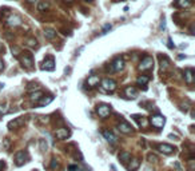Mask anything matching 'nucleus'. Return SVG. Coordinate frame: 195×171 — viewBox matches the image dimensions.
<instances>
[{
	"label": "nucleus",
	"instance_id": "obj_1",
	"mask_svg": "<svg viewBox=\"0 0 195 171\" xmlns=\"http://www.w3.org/2000/svg\"><path fill=\"white\" fill-rule=\"evenodd\" d=\"M20 54H22V56H20L19 59H20V62H22L23 67L31 70L32 67H34V59H32V55L29 54V52H20Z\"/></svg>",
	"mask_w": 195,
	"mask_h": 171
},
{
	"label": "nucleus",
	"instance_id": "obj_2",
	"mask_svg": "<svg viewBox=\"0 0 195 171\" xmlns=\"http://www.w3.org/2000/svg\"><path fill=\"white\" fill-rule=\"evenodd\" d=\"M150 123H151L154 127H156V128H161V127H163L164 123H166V118L161 114L152 115V116L150 118Z\"/></svg>",
	"mask_w": 195,
	"mask_h": 171
},
{
	"label": "nucleus",
	"instance_id": "obj_3",
	"mask_svg": "<svg viewBox=\"0 0 195 171\" xmlns=\"http://www.w3.org/2000/svg\"><path fill=\"white\" fill-rule=\"evenodd\" d=\"M152 66H154V59L151 56H144L142 59L140 64H139V70L140 71H147V70H151Z\"/></svg>",
	"mask_w": 195,
	"mask_h": 171
},
{
	"label": "nucleus",
	"instance_id": "obj_4",
	"mask_svg": "<svg viewBox=\"0 0 195 171\" xmlns=\"http://www.w3.org/2000/svg\"><path fill=\"white\" fill-rule=\"evenodd\" d=\"M102 87H103L104 91L107 92H112L115 91V88H116V82L112 79H108V78H106V79L102 80Z\"/></svg>",
	"mask_w": 195,
	"mask_h": 171
},
{
	"label": "nucleus",
	"instance_id": "obj_5",
	"mask_svg": "<svg viewBox=\"0 0 195 171\" xmlns=\"http://www.w3.org/2000/svg\"><path fill=\"white\" fill-rule=\"evenodd\" d=\"M123 68H124V60H123L122 57L115 59V60L112 62V64H110V67H108V70L114 71V72H118V71L123 70Z\"/></svg>",
	"mask_w": 195,
	"mask_h": 171
},
{
	"label": "nucleus",
	"instance_id": "obj_6",
	"mask_svg": "<svg viewBox=\"0 0 195 171\" xmlns=\"http://www.w3.org/2000/svg\"><path fill=\"white\" fill-rule=\"evenodd\" d=\"M96 112H98V115H99L100 118H106V116L110 115L111 107H110V106H107V104H99V106H98V108H96Z\"/></svg>",
	"mask_w": 195,
	"mask_h": 171
},
{
	"label": "nucleus",
	"instance_id": "obj_7",
	"mask_svg": "<svg viewBox=\"0 0 195 171\" xmlns=\"http://www.w3.org/2000/svg\"><path fill=\"white\" fill-rule=\"evenodd\" d=\"M41 70L44 71H54L55 70V60L54 57H46V60L43 62V66H41Z\"/></svg>",
	"mask_w": 195,
	"mask_h": 171
},
{
	"label": "nucleus",
	"instance_id": "obj_8",
	"mask_svg": "<svg viewBox=\"0 0 195 171\" xmlns=\"http://www.w3.org/2000/svg\"><path fill=\"white\" fill-rule=\"evenodd\" d=\"M24 116H20V118H16V119H13V121H11L10 123H8V128L10 130H13V128H19L20 126H23L24 124Z\"/></svg>",
	"mask_w": 195,
	"mask_h": 171
},
{
	"label": "nucleus",
	"instance_id": "obj_9",
	"mask_svg": "<svg viewBox=\"0 0 195 171\" xmlns=\"http://www.w3.org/2000/svg\"><path fill=\"white\" fill-rule=\"evenodd\" d=\"M20 24H22V19L16 15H11L7 19V25H10V27H16V25H20Z\"/></svg>",
	"mask_w": 195,
	"mask_h": 171
},
{
	"label": "nucleus",
	"instance_id": "obj_10",
	"mask_svg": "<svg viewBox=\"0 0 195 171\" xmlns=\"http://www.w3.org/2000/svg\"><path fill=\"white\" fill-rule=\"evenodd\" d=\"M195 79V75H194V70L192 68H187L184 70V80L187 84H192Z\"/></svg>",
	"mask_w": 195,
	"mask_h": 171
},
{
	"label": "nucleus",
	"instance_id": "obj_11",
	"mask_svg": "<svg viewBox=\"0 0 195 171\" xmlns=\"http://www.w3.org/2000/svg\"><path fill=\"white\" fill-rule=\"evenodd\" d=\"M118 128H119V131L123 132V134H131L132 132V127L124 121H122L119 124H118Z\"/></svg>",
	"mask_w": 195,
	"mask_h": 171
},
{
	"label": "nucleus",
	"instance_id": "obj_12",
	"mask_svg": "<svg viewBox=\"0 0 195 171\" xmlns=\"http://www.w3.org/2000/svg\"><path fill=\"white\" fill-rule=\"evenodd\" d=\"M24 162H25V154H24V151L16 152V155H15V165L18 166V167H20V166L24 165Z\"/></svg>",
	"mask_w": 195,
	"mask_h": 171
},
{
	"label": "nucleus",
	"instance_id": "obj_13",
	"mask_svg": "<svg viewBox=\"0 0 195 171\" xmlns=\"http://www.w3.org/2000/svg\"><path fill=\"white\" fill-rule=\"evenodd\" d=\"M55 135H56L58 139H67V138L71 135V132H69V130H67V128H59V130H56Z\"/></svg>",
	"mask_w": 195,
	"mask_h": 171
},
{
	"label": "nucleus",
	"instance_id": "obj_14",
	"mask_svg": "<svg viewBox=\"0 0 195 171\" xmlns=\"http://www.w3.org/2000/svg\"><path fill=\"white\" fill-rule=\"evenodd\" d=\"M103 136L108 140V142L111 143V144H115V143L118 142V138H116L115 135H114V134L111 132L110 130H103Z\"/></svg>",
	"mask_w": 195,
	"mask_h": 171
},
{
	"label": "nucleus",
	"instance_id": "obj_15",
	"mask_svg": "<svg viewBox=\"0 0 195 171\" xmlns=\"http://www.w3.org/2000/svg\"><path fill=\"white\" fill-rule=\"evenodd\" d=\"M158 150L161 152H163V154H171V152L175 151V147H173L171 144H159Z\"/></svg>",
	"mask_w": 195,
	"mask_h": 171
},
{
	"label": "nucleus",
	"instance_id": "obj_16",
	"mask_svg": "<svg viewBox=\"0 0 195 171\" xmlns=\"http://www.w3.org/2000/svg\"><path fill=\"white\" fill-rule=\"evenodd\" d=\"M41 98H43V92H41V91L29 92V100H31V102H36V103H38Z\"/></svg>",
	"mask_w": 195,
	"mask_h": 171
},
{
	"label": "nucleus",
	"instance_id": "obj_17",
	"mask_svg": "<svg viewBox=\"0 0 195 171\" xmlns=\"http://www.w3.org/2000/svg\"><path fill=\"white\" fill-rule=\"evenodd\" d=\"M119 159H120V162H122V163H124V165H126L128 160H131V154H130V152H127V151H122L119 154Z\"/></svg>",
	"mask_w": 195,
	"mask_h": 171
},
{
	"label": "nucleus",
	"instance_id": "obj_18",
	"mask_svg": "<svg viewBox=\"0 0 195 171\" xmlns=\"http://www.w3.org/2000/svg\"><path fill=\"white\" fill-rule=\"evenodd\" d=\"M190 6H191L190 0H176L175 1V7H178V8H187Z\"/></svg>",
	"mask_w": 195,
	"mask_h": 171
},
{
	"label": "nucleus",
	"instance_id": "obj_19",
	"mask_svg": "<svg viewBox=\"0 0 195 171\" xmlns=\"http://www.w3.org/2000/svg\"><path fill=\"white\" fill-rule=\"evenodd\" d=\"M124 92H126V95L130 96V98H135V96L138 95V91H136L135 87H127V88L124 90Z\"/></svg>",
	"mask_w": 195,
	"mask_h": 171
},
{
	"label": "nucleus",
	"instance_id": "obj_20",
	"mask_svg": "<svg viewBox=\"0 0 195 171\" xmlns=\"http://www.w3.org/2000/svg\"><path fill=\"white\" fill-rule=\"evenodd\" d=\"M139 165H140V160H139V159H134V160H131V163L127 166V168H128V171H135L136 168L139 167Z\"/></svg>",
	"mask_w": 195,
	"mask_h": 171
},
{
	"label": "nucleus",
	"instance_id": "obj_21",
	"mask_svg": "<svg viewBox=\"0 0 195 171\" xmlns=\"http://www.w3.org/2000/svg\"><path fill=\"white\" fill-rule=\"evenodd\" d=\"M44 36L47 39H50V40H52V39L56 38V31H54V29H51V28H47L44 31Z\"/></svg>",
	"mask_w": 195,
	"mask_h": 171
},
{
	"label": "nucleus",
	"instance_id": "obj_22",
	"mask_svg": "<svg viewBox=\"0 0 195 171\" xmlns=\"http://www.w3.org/2000/svg\"><path fill=\"white\" fill-rule=\"evenodd\" d=\"M98 83H99V78H98V76H95V75L90 76V78L87 79V84L90 86V87H94V86H96Z\"/></svg>",
	"mask_w": 195,
	"mask_h": 171
},
{
	"label": "nucleus",
	"instance_id": "obj_23",
	"mask_svg": "<svg viewBox=\"0 0 195 171\" xmlns=\"http://www.w3.org/2000/svg\"><path fill=\"white\" fill-rule=\"evenodd\" d=\"M52 100H54V96L50 95L48 98H41L40 100L38 102V103H39V106H47V104H50Z\"/></svg>",
	"mask_w": 195,
	"mask_h": 171
},
{
	"label": "nucleus",
	"instance_id": "obj_24",
	"mask_svg": "<svg viewBox=\"0 0 195 171\" xmlns=\"http://www.w3.org/2000/svg\"><path fill=\"white\" fill-rule=\"evenodd\" d=\"M159 59H161V68H162V70H167V68H168V66H170V62H168V59H167L166 56H161Z\"/></svg>",
	"mask_w": 195,
	"mask_h": 171
},
{
	"label": "nucleus",
	"instance_id": "obj_25",
	"mask_svg": "<svg viewBox=\"0 0 195 171\" xmlns=\"http://www.w3.org/2000/svg\"><path fill=\"white\" fill-rule=\"evenodd\" d=\"M148 80H150V78H148V76L142 75V76H139L138 79H136V83H138L139 86H144V84H147V83H148Z\"/></svg>",
	"mask_w": 195,
	"mask_h": 171
},
{
	"label": "nucleus",
	"instance_id": "obj_26",
	"mask_svg": "<svg viewBox=\"0 0 195 171\" xmlns=\"http://www.w3.org/2000/svg\"><path fill=\"white\" fill-rule=\"evenodd\" d=\"M50 8V3L48 1H46V0H43V1H40V3L38 4V10L39 11H46Z\"/></svg>",
	"mask_w": 195,
	"mask_h": 171
},
{
	"label": "nucleus",
	"instance_id": "obj_27",
	"mask_svg": "<svg viewBox=\"0 0 195 171\" xmlns=\"http://www.w3.org/2000/svg\"><path fill=\"white\" fill-rule=\"evenodd\" d=\"M25 43H27V46H29V47H36L38 46V41H36V39H27L25 40Z\"/></svg>",
	"mask_w": 195,
	"mask_h": 171
},
{
	"label": "nucleus",
	"instance_id": "obj_28",
	"mask_svg": "<svg viewBox=\"0 0 195 171\" xmlns=\"http://www.w3.org/2000/svg\"><path fill=\"white\" fill-rule=\"evenodd\" d=\"M48 149V144L46 142V139H40V150L41 151H46Z\"/></svg>",
	"mask_w": 195,
	"mask_h": 171
},
{
	"label": "nucleus",
	"instance_id": "obj_29",
	"mask_svg": "<svg viewBox=\"0 0 195 171\" xmlns=\"http://www.w3.org/2000/svg\"><path fill=\"white\" fill-rule=\"evenodd\" d=\"M39 88H40V87H39L38 84H34V83H31V84L27 87V91H28V92H32V90H39Z\"/></svg>",
	"mask_w": 195,
	"mask_h": 171
},
{
	"label": "nucleus",
	"instance_id": "obj_30",
	"mask_svg": "<svg viewBox=\"0 0 195 171\" xmlns=\"http://www.w3.org/2000/svg\"><path fill=\"white\" fill-rule=\"evenodd\" d=\"M111 28H112V25H111V24H106V25L103 27V31H102V35H106V34H107V32L110 31Z\"/></svg>",
	"mask_w": 195,
	"mask_h": 171
},
{
	"label": "nucleus",
	"instance_id": "obj_31",
	"mask_svg": "<svg viewBox=\"0 0 195 171\" xmlns=\"http://www.w3.org/2000/svg\"><path fill=\"white\" fill-rule=\"evenodd\" d=\"M11 51H12V54L15 55V56H18V55L20 54V48H18L16 46H12V47H11Z\"/></svg>",
	"mask_w": 195,
	"mask_h": 171
},
{
	"label": "nucleus",
	"instance_id": "obj_32",
	"mask_svg": "<svg viewBox=\"0 0 195 171\" xmlns=\"http://www.w3.org/2000/svg\"><path fill=\"white\" fill-rule=\"evenodd\" d=\"M6 112H8V108H7L6 104H0V116L3 114H6Z\"/></svg>",
	"mask_w": 195,
	"mask_h": 171
},
{
	"label": "nucleus",
	"instance_id": "obj_33",
	"mask_svg": "<svg viewBox=\"0 0 195 171\" xmlns=\"http://www.w3.org/2000/svg\"><path fill=\"white\" fill-rule=\"evenodd\" d=\"M68 171H80V167L78 165H71L68 166Z\"/></svg>",
	"mask_w": 195,
	"mask_h": 171
},
{
	"label": "nucleus",
	"instance_id": "obj_34",
	"mask_svg": "<svg viewBox=\"0 0 195 171\" xmlns=\"http://www.w3.org/2000/svg\"><path fill=\"white\" fill-rule=\"evenodd\" d=\"M59 167V163L56 162V159H52L51 160V168H58Z\"/></svg>",
	"mask_w": 195,
	"mask_h": 171
},
{
	"label": "nucleus",
	"instance_id": "obj_35",
	"mask_svg": "<svg viewBox=\"0 0 195 171\" xmlns=\"http://www.w3.org/2000/svg\"><path fill=\"white\" fill-rule=\"evenodd\" d=\"M148 160H151V162H155V160H158L156 155H154V154H148Z\"/></svg>",
	"mask_w": 195,
	"mask_h": 171
},
{
	"label": "nucleus",
	"instance_id": "obj_36",
	"mask_svg": "<svg viewBox=\"0 0 195 171\" xmlns=\"http://www.w3.org/2000/svg\"><path fill=\"white\" fill-rule=\"evenodd\" d=\"M168 48H171V50H173V48H174V44H173V39H171V38H168Z\"/></svg>",
	"mask_w": 195,
	"mask_h": 171
},
{
	"label": "nucleus",
	"instance_id": "obj_37",
	"mask_svg": "<svg viewBox=\"0 0 195 171\" xmlns=\"http://www.w3.org/2000/svg\"><path fill=\"white\" fill-rule=\"evenodd\" d=\"M4 147H6V149H8V147H10V142H8V139L4 140Z\"/></svg>",
	"mask_w": 195,
	"mask_h": 171
},
{
	"label": "nucleus",
	"instance_id": "obj_38",
	"mask_svg": "<svg viewBox=\"0 0 195 171\" xmlns=\"http://www.w3.org/2000/svg\"><path fill=\"white\" fill-rule=\"evenodd\" d=\"M161 28H162V29H166V22H164V20H163V22H162V24H161Z\"/></svg>",
	"mask_w": 195,
	"mask_h": 171
},
{
	"label": "nucleus",
	"instance_id": "obj_39",
	"mask_svg": "<svg viewBox=\"0 0 195 171\" xmlns=\"http://www.w3.org/2000/svg\"><path fill=\"white\" fill-rule=\"evenodd\" d=\"M3 168H4V162L0 160V171H3Z\"/></svg>",
	"mask_w": 195,
	"mask_h": 171
},
{
	"label": "nucleus",
	"instance_id": "obj_40",
	"mask_svg": "<svg viewBox=\"0 0 195 171\" xmlns=\"http://www.w3.org/2000/svg\"><path fill=\"white\" fill-rule=\"evenodd\" d=\"M27 3H29V4H35V3H38V0H27Z\"/></svg>",
	"mask_w": 195,
	"mask_h": 171
},
{
	"label": "nucleus",
	"instance_id": "obj_41",
	"mask_svg": "<svg viewBox=\"0 0 195 171\" xmlns=\"http://www.w3.org/2000/svg\"><path fill=\"white\" fill-rule=\"evenodd\" d=\"M3 68H4V63H3V60L0 59V71L3 70Z\"/></svg>",
	"mask_w": 195,
	"mask_h": 171
},
{
	"label": "nucleus",
	"instance_id": "obj_42",
	"mask_svg": "<svg viewBox=\"0 0 195 171\" xmlns=\"http://www.w3.org/2000/svg\"><path fill=\"white\" fill-rule=\"evenodd\" d=\"M110 167H111V170H112V171H116V167H115V166H114V165H111Z\"/></svg>",
	"mask_w": 195,
	"mask_h": 171
},
{
	"label": "nucleus",
	"instance_id": "obj_43",
	"mask_svg": "<svg viewBox=\"0 0 195 171\" xmlns=\"http://www.w3.org/2000/svg\"><path fill=\"white\" fill-rule=\"evenodd\" d=\"M84 1H87V3H91V1H94V0H84Z\"/></svg>",
	"mask_w": 195,
	"mask_h": 171
},
{
	"label": "nucleus",
	"instance_id": "obj_44",
	"mask_svg": "<svg viewBox=\"0 0 195 171\" xmlns=\"http://www.w3.org/2000/svg\"><path fill=\"white\" fill-rule=\"evenodd\" d=\"M66 1H68V3H71V1H74V0H66Z\"/></svg>",
	"mask_w": 195,
	"mask_h": 171
}]
</instances>
